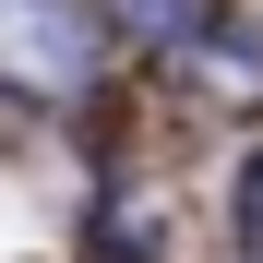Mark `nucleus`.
Here are the masks:
<instances>
[{"label": "nucleus", "instance_id": "nucleus-2", "mask_svg": "<svg viewBox=\"0 0 263 263\" xmlns=\"http://www.w3.org/2000/svg\"><path fill=\"white\" fill-rule=\"evenodd\" d=\"M239 215H251V228H263V156H251V192H239Z\"/></svg>", "mask_w": 263, "mask_h": 263}, {"label": "nucleus", "instance_id": "nucleus-1", "mask_svg": "<svg viewBox=\"0 0 263 263\" xmlns=\"http://www.w3.org/2000/svg\"><path fill=\"white\" fill-rule=\"evenodd\" d=\"M96 60H108V36H96L84 0H0V84L12 96L60 108V96L96 84Z\"/></svg>", "mask_w": 263, "mask_h": 263}]
</instances>
